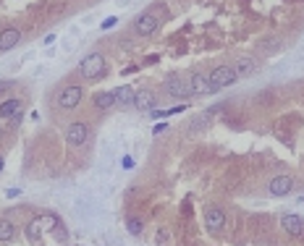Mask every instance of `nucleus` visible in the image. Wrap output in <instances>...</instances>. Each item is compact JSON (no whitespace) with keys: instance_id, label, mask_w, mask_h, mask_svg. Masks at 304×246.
<instances>
[{"instance_id":"nucleus-1","label":"nucleus","mask_w":304,"mask_h":246,"mask_svg":"<svg viewBox=\"0 0 304 246\" xmlns=\"http://www.w3.org/2000/svg\"><path fill=\"white\" fill-rule=\"evenodd\" d=\"M105 74H108V61L102 53H89V55H84V61L79 63V76L87 81L102 79Z\"/></svg>"},{"instance_id":"nucleus-2","label":"nucleus","mask_w":304,"mask_h":246,"mask_svg":"<svg viewBox=\"0 0 304 246\" xmlns=\"http://www.w3.org/2000/svg\"><path fill=\"white\" fill-rule=\"evenodd\" d=\"M160 24H163V18H160V8H150V11H144V14L134 21V31H137L139 37H152L155 31L160 29Z\"/></svg>"},{"instance_id":"nucleus-3","label":"nucleus","mask_w":304,"mask_h":246,"mask_svg":"<svg viewBox=\"0 0 304 246\" xmlns=\"http://www.w3.org/2000/svg\"><path fill=\"white\" fill-rule=\"evenodd\" d=\"M81 100H84V89L79 87V84H66V87L58 92L55 105L61 108V110H76Z\"/></svg>"},{"instance_id":"nucleus-4","label":"nucleus","mask_w":304,"mask_h":246,"mask_svg":"<svg viewBox=\"0 0 304 246\" xmlns=\"http://www.w3.org/2000/svg\"><path fill=\"white\" fill-rule=\"evenodd\" d=\"M208 79H210L212 92H221V89L231 87V84H236L239 76H236V71L231 68V66H215V68L208 74Z\"/></svg>"},{"instance_id":"nucleus-5","label":"nucleus","mask_w":304,"mask_h":246,"mask_svg":"<svg viewBox=\"0 0 304 246\" xmlns=\"http://www.w3.org/2000/svg\"><path fill=\"white\" fill-rule=\"evenodd\" d=\"M163 89H165L168 97H173V100H189V97H194L189 79H181V76H168L163 81Z\"/></svg>"},{"instance_id":"nucleus-6","label":"nucleus","mask_w":304,"mask_h":246,"mask_svg":"<svg viewBox=\"0 0 304 246\" xmlns=\"http://www.w3.org/2000/svg\"><path fill=\"white\" fill-rule=\"evenodd\" d=\"M87 139H89V123H84V121L68 123V128H66V144L68 147H81V144H87Z\"/></svg>"},{"instance_id":"nucleus-7","label":"nucleus","mask_w":304,"mask_h":246,"mask_svg":"<svg viewBox=\"0 0 304 246\" xmlns=\"http://www.w3.org/2000/svg\"><path fill=\"white\" fill-rule=\"evenodd\" d=\"M155 105H158V97H155V92L150 87L134 92V110H139V113H152Z\"/></svg>"},{"instance_id":"nucleus-8","label":"nucleus","mask_w":304,"mask_h":246,"mask_svg":"<svg viewBox=\"0 0 304 246\" xmlns=\"http://www.w3.org/2000/svg\"><path fill=\"white\" fill-rule=\"evenodd\" d=\"M294 186H296V181L291 178V176H286V173H281V176L270 178L268 191L273 194V197H288V194L294 191Z\"/></svg>"},{"instance_id":"nucleus-9","label":"nucleus","mask_w":304,"mask_h":246,"mask_svg":"<svg viewBox=\"0 0 304 246\" xmlns=\"http://www.w3.org/2000/svg\"><path fill=\"white\" fill-rule=\"evenodd\" d=\"M225 225V212H223V207H218V204H210L208 210H205V228L208 231H221Z\"/></svg>"},{"instance_id":"nucleus-10","label":"nucleus","mask_w":304,"mask_h":246,"mask_svg":"<svg viewBox=\"0 0 304 246\" xmlns=\"http://www.w3.org/2000/svg\"><path fill=\"white\" fill-rule=\"evenodd\" d=\"M281 228L286 231L288 236L302 238V236H304V217L294 215V212H288V215H283V217H281Z\"/></svg>"},{"instance_id":"nucleus-11","label":"nucleus","mask_w":304,"mask_h":246,"mask_svg":"<svg viewBox=\"0 0 304 246\" xmlns=\"http://www.w3.org/2000/svg\"><path fill=\"white\" fill-rule=\"evenodd\" d=\"M236 71V76L241 79V76H252V74H257V68H260V63H257V58H249V55H241V58H236L234 61V66H231Z\"/></svg>"},{"instance_id":"nucleus-12","label":"nucleus","mask_w":304,"mask_h":246,"mask_svg":"<svg viewBox=\"0 0 304 246\" xmlns=\"http://www.w3.org/2000/svg\"><path fill=\"white\" fill-rule=\"evenodd\" d=\"M21 29H16V27H8V29H3L0 31V53H8V50H14L18 42H21Z\"/></svg>"},{"instance_id":"nucleus-13","label":"nucleus","mask_w":304,"mask_h":246,"mask_svg":"<svg viewBox=\"0 0 304 246\" xmlns=\"http://www.w3.org/2000/svg\"><path fill=\"white\" fill-rule=\"evenodd\" d=\"M189 84H192V92H194V97L212 94V87H210L208 74H199V71H194V74L189 76Z\"/></svg>"},{"instance_id":"nucleus-14","label":"nucleus","mask_w":304,"mask_h":246,"mask_svg":"<svg viewBox=\"0 0 304 246\" xmlns=\"http://www.w3.org/2000/svg\"><path fill=\"white\" fill-rule=\"evenodd\" d=\"M21 102H24L21 97H8V100H0V118L11 121V118L18 113V110H24Z\"/></svg>"},{"instance_id":"nucleus-15","label":"nucleus","mask_w":304,"mask_h":246,"mask_svg":"<svg viewBox=\"0 0 304 246\" xmlns=\"http://www.w3.org/2000/svg\"><path fill=\"white\" fill-rule=\"evenodd\" d=\"M113 94H115V105H124V108H131L134 105V89L128 87V84L113 89Z\"/></svg>"},{"instance_id":"nucleus-16","label":"nucleus","mask_w":304,"mask_h":246,"mask_svg":"<svg viewBox=\"0 0 304 246\" xmlns=\"http://www.w3.org/2000/svg\"><path fill=\"white\" fill-rule=\"evenodd\" d=\"M16 236V225L11 217H0V244H8Z\"/></svg>"},{"instance_id":"nucleus-17","label":"nucleus","mask_w":304,"mask_h":246,"mask_svg":"<svg viewBox=\"0 0 304 246\" xmlns=\"http://www.w3.org/2000/svg\"><path fill=\"white\" fill-rule=\"evenodd\" d=\"M95 108L100 110V113H105V110L115 108V94L113 92H100L95 97Z\"/></svg>"},{"instance_id":"nucleus-18","label":"nucleus","mask_w":304,"mask_h":246,"mask_svg":"<svg viewBox=\"0 0 304 246\" xmlns=\"http://www.w3.org/2000/svg\"><path fill=\"white\" fill-rule=\"evenodd\" d=\"M40 231H42V225H40V217L29 220V223L24 225V233H27V238H29L32 244H37V241H40Z\"/></svg>"},{"instance_id":"nucleus-19","label":"nucleus","mask_w":304,"mask_h":246,"mask_svg":"<svg viewBox=\"0 0 304 246\" xmlns=\"http://www.w3.org/2000/svg\"><path fill=\"white\" fill-rule=\"evenodd\" d=\"M155 244L158 246H173V233H171V228H158V233H155Z\"/></svg>"},{"instance_id":"nucleus-20","label":"nucleus","mask_w":304,"mask_h":246,"mask_svg":"<svg viewBox=\"0 0 304 246\" xmlns=\"http://www.w3.org/2000/svg\"><path fill=\"white\" fill-rule=\"evenodd\" d=\"M40 225H42V231H55V228H61V223H58V217L53 215V212L40 215Z\"/></svg>"},{"instance_id":"nucleus-21","label":"nucleus","mask_w":304,"mask_h":246,"mask_svg":"<svg viewBox=\"0 0 304 246\" xmlns=\"http://www.w3.org/2000/svg\"><path fill=\"white\" fill-rule=\"evenodd\" d=\"M142 228H144V223H142V217H128L126 220V231L131 233V236H139Z\"/></svg>"},{"instance_id":"nucleus-22","label":"nucleus","mask_w":304,"mask_h":246,"mask_svg":"<svg viewBox=\"0 0 304 246\" xmlns=\"http://www.w3.org/2000/svg\"><path fill=\"white\" fill-rule=\"evenodd\" d=\"M16 87V81H11V79H5V81H0V97H3L5 92H11V89Z\"/></svg>"},{"instance_id":"nucleus-23","label":"nucleus","mask_w":304,"mask_h":246,"mask_svg":"<svg viewBox=\"0 0 304 246\" xmlns=\"http://www.w3.org/2000/svg\"><path fill=\"white\" fill-rule=\"evenodd\" d=\"M21 121H24V110H18V113L14 115V118H11V123H8V126H11V128H18V126H21Z\"/></svg>"},{"instance_id":"nucleus-24","label":"nucleus","mask_w":304,"mask_h":246,"mask_svg":"<svg viewBox=\"0 0 304 246\" xmlns=\"http://www.w3.org/2000/svg\"><path fill=\"white\" fill-rule=\"evenodd\" d=\"M121 165H124L126 170H131V168H134V160H131V157H124V160H121Z\"/></svg>"},{"instance_id":"nucleus-25","label":"nucleus","mask_w":304,"mask_h":246,"mask_svg":"<svg viewBox=\"0 0 304 246\" xmlns=\"http://www.w3.org/2000/svg\"><path fill=\"white\" fill-rule=\"evenodd\" d=\"M115 21H118V18H108V21H102V29H111V27H115Z\"/></svg>"},{"instance_id":"nucleus-26","label":"nucleus","mask_w":304,"mask_h":246,"mask_svg":"<svg viewBox=\"0 0 304 246\" xmlns=\"http://www.w3.org/2000/svg\"><path fill=\"white\" fill-rule=\"evenodd\" d=\"M165 128H168V123H158V126L152 128V134H160V131H165Z\"/></svg>"},{"instance_id":"nucleus-27","label":"nucleus","mask_w":304,"mask_h":246,"mask_svg":"<svg viewBox=\"0 0 304 246\" xmlns=\"http://www.w3.org/2000/svg\"><path fill=\"white\" fill-rule=\"evenodd\" d=\"M3 165H5V157H3V154H0V170H3Z\"/></svg>"},{"instance_id":"nucleus-28","label":"nucleus","mask_w":304,"mask_h":246,"mask_svg":"<svg viewBox=\"0 0 304 246\" xmlns=\"http://www.w3.org/2000/svg\"><path fill=\"white\" fill-rule=\"evenodd\" d=\"M3 134H5V131H3V128H0V139H3Z\"/></svg>"}]
</instances>
